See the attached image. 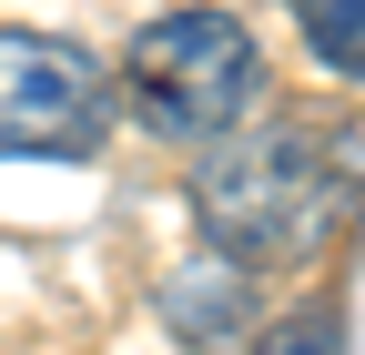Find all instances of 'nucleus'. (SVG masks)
<instances>
[{"instance_id": "nucleus-2", "label": "nucleus", "mask_w": 365, "mask_h": 355, "mask_svg": "<svg viewBox=\"0 0 365 355\" xmlns=\"http://www.w3.org/2000/svg\"><path fill=\"white\" fill-rule=\"evenodd\" d=\"M122 102L163 143H223L264 102V51L234 11H163L122 61Z\"/></svg>"}, {"instance_id": "nucleus-3", "label": "nucleus", "mask_w": 365, "mask_h": 355, "mask_svg": "<svg viewBox=\"0 0 365 355\" xmlns=\"http://www.w3.org/2000/svg\"><path fill=\"white\" fill-rule=\"evenodd\" d=\"M112 132V81L81 41L0 31V163H71Z\"/></svg>"}, {"instance_id": "nucleus-4", "label": "nucleus", "mask_w": 365, "mask_h": 355, "mask_svg": "<svg viewBox=\"0 0 365 355\" xmlns=\"http://www.w3.org/2000/svg\"><path fill=\"white\" fill-rule=\"evenodd\" d=\"M294 21H304V51L325 71L365 81V0H294Z\"/></svg>"}, {"instance_id": "nucleus-1", "label": "nucleus", "mask_w": 365, "mask_h": 355, "mask_svg": "<svg viewBox=\"0 0 365 355\" xmlns=\"http://www.w3.org/2000/svg\"><path fill=\"white\" fill-rule=\"evenodd\" d=\"M193 224L223 264H304L345 224V163L294 122H234V143L193 173Z\"/></svg>"}]
</instances>
